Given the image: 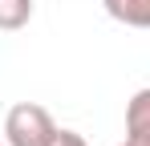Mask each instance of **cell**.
<instances>
[{
  "label": "cell",
  "mask_w": 150,
  "mask_h": 146,
  "mask_svg": "<svg viewBox=\"0 0 150 146\" xmlns=\"http://www.w3.org/2000/svg\"><path fill=\"white\" fill-rule=\"evenodd\" d=\"M122 146H134V142H130V138H126V142H122Z\"/></svg>",
  "instance_id": "5"
},
{
  "label": "cell",
  "mask_w": 150,
  "mask_h": 146,
  "mask_svg": "<svg viewBox=\"0 0 150 146\" xmlns=\"http://www.w3.org/2000/svg\"><path fill=\"white\" fill-rule=\"evenodd\" d=\"M57 134H61V126L37 101H16L4 114V142L8 146H53Z\"/></svg>",
  "instance_id": "1"
},
{
  "label": "cell",
  "mask_w": 150,
  "mask_h": 146,
  "mask_svg": "<svg viewBox=\"0 0 150 146\" xmlns=\"http://www.w3.org/2000/svg\"><path fill=\"white\" fill-rule=\"evenodd\" d=\"M33 21V0H0V33H16Z\"/></svg>",
  "instance_id": "4"
},
{
  "label": "cell",
  "mask_w": 150,
  "mask_h": 146,
  "mask_svg": "<svg viewBox=\"0 0 150 146\" xmlns=\"http://www.w3.org/2000/svg\"><path fill=\"white\" fill-rule=\"evenodd\" d=\"M101 4L126 28H150V0H101Z\"/></svg>",
  "instance_id": "3"
},
{
  "label": "cell",
  "mask_w": 150,
  "mask_h": 146,
  "mask_svg": "<svg viewBox=\"0 0 150 146\" xmlns=\"http://www.w3.org/2000/svg\"><path fill=\"white\" fill-rule=\"evenodd\" d=\"M0 146H8V142H0Z\"/></svg>",
  "instance_id": "6"
},
{
  "label": "cell",
  "mask_w": 150,
  "mask_h": 146,
  "mask_svg": "<svg viewBox=\"0 0 150 146\" xmlns=\"http://www.w3.org/2000/svg\"><path fill=\"white\" fill-rule=\"evenodd\" d=\"M126 138L134 146H150V85L126 101Z\"/></svg>",
  "instance_id": "2"
}]
</instances>
